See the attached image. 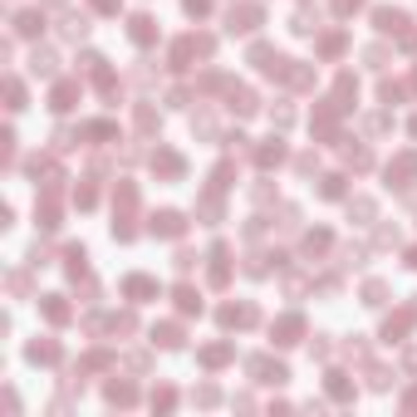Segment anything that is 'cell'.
<instances>
[{
    "label": "cell",
    "mask_w": 417,
    "mask_h": 417,
    "mask_svg": "<svg viewBox=\"0 0 417 417\" xmlns=\"http://www.w3.org/2000/svg\"><path fill=\"white\" fill-rule=\"evenodd\" d=\"M133 212H138V187L123 182V187H118V212H113V216H118V221H113V236H118V241L133 236Z\"/></svg>",
    "instance_id": "2"
},
{
    "label": "cell",
    "mask_w": 417,
    "mask_h": 417,
    "mask_svg": "<svg viewBox=\"0 0 417 417\" xmlns=\"http://www.w3.org/2000/svg\"><path fill=\"white\" fill-rule=\"evenodd\" d=\"M358 6H363V0H334V10H339V15H349V10H358Z\"/></svg>",
    "instance_id": "40"
},
{
    "label": "cell",
    "mask_w": 417,
    "mask_h": 417,
    "mask_svg": "<svg viewBox=\"0 0 417 417\" xmlns=\"http://www.w3.org/2000/svg\"><path fill=\"white\" fill-rule=\"evenodd\" d=\"M309 30H319V10H299L295 15V35H309Z\"/></svg>",
    "instance_id": "24"
},
{
    "label": "cell",
    "mask_w": 417,
    "mask_h": 417,
    "mask_svg": "<svg viewBox=\"0 0 417 417\" xmlns=\"http://www.w3.org/2000/svg\"><path fill=\"white\" fill-rule=\"evenodd\" d=\"M152 339H158L163 349H182V324H158V329H152Z\"/></svg>",
    "instance_id": "14"
},
{
    "label": "cell",
    "mask_w": 417,
    "mask_h": 417,
    "mask_svg": "<svg viewBox=\"0 0 417 417\" xmlns=\"http://www.w3.org/2000/svg\"><path fill=\"white\" fill-rule=\"evenodd\" d=\"M93 10H118V0H93Z\"/></svg>",
    "instance_id": "42"
},
{
    "label": "cell",
    "mask_w": 417,
    "mask_h": 417,
    "mask_svg": "<svg viewBox=\"0 0 417 417\" xmlns=\"http://www.w3.org/2000/svg\"><path fill=\"white\" fill-rule=\"evenodd\" d=\"M412 133H417V118H412Z\"/></svg>",
    "instance_id": "46"
},
{
    "label": "cell",
    "mask_w": 417,
    "mask_h": 417,
    "mask_svg": "<svg viewBox=\"0 0 417 417\" xmlns=\"http://www.w3.org/2000/svg\"><path fill=\"white\" fill-rule=\"evenodd\" d=\"M255 25H260V6H231V15H226L231 35H250Z\"/></svg>",
    "instance_id": "3"
},
{
    "label": "cell",
    "mask_w": 417,
    "mask_h": 417,
    "mask_svg": "<svg viewBox=\"0 0 417 417\" xmlns=\"http://www.w3.org/2000/svg\"><path fill=\"white\" fill-rule=\"evenodd\" d=\"M172 402H177V393H172V388H158V393H152V407H163V412H167Z\"/></svg>",
    "instance_id": "33"
},
{
    "label": "cell",
    "mask_w": 417,
    "mask_h": 417,
    "mask_svg": "<svg viewBox=\"0 0 417 417\" xmlns=\"http://www.w3.org/2000/svg\"><path fill=\"white\" fill-rule=\"evenodd\" d=\"M402 407H407V412H417V388H412V393L402 398Z\"/></svg>",
    "instance_id": "43"
},
{
    "label": "cell",
    "mask_w": 417,
    "mask_h": 417,
    "mask_svg": "<svg viewBox=\"0 0 417 417\" xmlns=\"http://www.w3.org/2000/svg\"><path fill=\"white\" fill-rule=\"evenodd\" d=\"M152 231H158V236H182L187 221H182V212H158V216H152Z\"/></svg>",
    "instance_id": "8"
},
{
    "label": "cell",
    "mask_w": 417,
    "mask_h": 417,
    "mask_svg": "<svg viewBox=\"0 0 417 417\" xmlns=\"http://www.w3.org/2000/svg\"><path fill=\"white\" fill-rule=\"evenodd\" d=\"M109 402H113V407H133V402H138V388H133V383H109Z\"/></svg>",
    "instance_id": "10"
},
{
    "label": "cell",
    "mask_w": 417,
    "mask_h": 417,
    "mask_svg": "<svg viewBox=\"0 0 417 417\" xmlns=\"http://www.w3.org/2000/svg\"><path fill=\"white\" fill-rule=\"evenodd\" d=\"M349 216H363V221H369V216H373V201H349Z\"/></svg>",
    "instance_id": "36"
},
{
    "label": "cell",
    "mask_w": 417,
    "mask_h": 417,
    "mask_svg": "<svg viewBox=\"0 0 417 417\" xmlns=\"http://www.w3.org/2000/svg\"><path fill=\"white\" fill-rule=\"evenodd\" d=\"M231 280V266H226V245L212 250V285H226Z\"/></svg>",
    "instance_id": "12"
},
{
    "label": "cell",
    "mask_w": 417,
    "mask_h": 417,
    "mask_svg": "<svg viewBox=\"0 0 417 417\" xmlns=\"http://www.w3.org/2000/svg\"><path fill=\"white\" fill-rule=\"evenodd\" d=\"M30 358H35V363H55V358H59V349L44 339V344H30Z\"/></svg>",
    "instance_id": "26"
},
{
    "label": "cell",
    "mask_w": 417,
    "mask_h": 417,
    "mask_svg": "<svg viewBox=\"0 0 417 417\" xmlns=\"http://www.w3.org/2000/svg\"><path fill=\"white\" fill-rule=\"evenodd\" d=\"M196 402H201V407H216V402H221V393L206 383V388H196Z\"/></svg>",
    "instance_id": "32"
},
{
    "label": "cell",
    "mask_w": 417,
    "mask_h": 417,
    "mask_svg": "<svg viewBox=\"0 0 417 417\" xmlns=\"http://www.w3.org/2000/svg\"><path fill=\"white\" fill-rule=\"evenodd\" d=\"M64 35H69V39H84V35H89V20H84V15H69V20H64Z\"/></svg>",
    "instance_id": "28"
},
{
    "label": "cell",
    "mask_w": 417,
    "mask_h": 417,
    "mask_svg": "<svg viewBox=\"0 0 417 417\" xmlns=\"http://www.w3.org/2000/svg\"><path fill=\"white\" fill-rule=\"evenodd\" d=\"M30 69H35V74H55V55H49V49H35Z\"/></svg>",
    "instance_id": "27"
},
{
    "label": "cell",
    "mask_w": 417,
    "mask_h": 417,
    "mask_svg": "<svg viewBox=\"0 0 417 417\" xmlns=\"http://www.w3.org/2000/svg\"><path fill=\"white\" fill-rule=\"evenodd\" d=\"M64 260H69V275H84V260H89V255H84V245H74Z\"/></svg>",
    "instance_id": "31"
},
{
    "label": "cell",
    "mask_w": 417,
    "mask_h": 417,
    "mask_svg": "<svg viewBox=\"0 0 417 417\" xmlns=\"http://www.w3.org/2000/svg\"><path fill=\"white\" fill-rule=\"evenodd\" d=\"M319 49H324V55H339V49H344V35H324Z\"/></svg>",
    "instance_id": "35"
},
{
    "label": "cell",
    "mask_w": 417,
    "mask_h": 417,
    "mask_svg": "<svg viewBox=\"0 0 417 417\" xmlns=\"http://www.w3.org/2000/svg\"><path fill=\"white\" fill-rule=\"evenodd\" d=\"M152 167L167 172V177H177L182 172V158H177V152H152Z\"/></svg>",
    "instance_id": "16"
},
{
    "label": "cell",
    "mask_w": 417,
    "mask_h": 417,
    "mask_svg": "<svg viewBox=\"0 0 417 417\" xmlns=\"http://www.w3.org/2000/svg\"><path fill=\"white\" fill-rule=\"evenodd\" d=\"M44 319H55V324H64V319H69V304H64L59 295H49V299H44Z\"/></svg>",
    "instance_id": "19"
},
{
    "label": "cell",
    "mask_w": 417,
    "mask_h": 417,
    "mask_svg": "<svg viewBox=\"0 0 417 417\" xmlns=\"http://www.w3.org/2000/svg\"><path fill=\"white\" fill-rule=\"evenodd\" d=\"M245 369L255 373V383H275V388H280V383L290 378V369H285V363H270V358H250Z\"/></svg>",
    "instance_id": "4"
},
{
    "label": "cell",
    "mask_w": 417,
    "mask_h": 417,
    "mask_svg": "<svg viewBox=\"0 0 417 417\" xmlns=\"http://www.w3.org/2000/svg\"><path fill=\"white\" fill-rule=\"evenodd\" d=\"M412 177H417V152H402V158L388 167V182H393V187H407Z\"/></svg>",
    "instance_id": "7"
},
{
    "label": "cell",
    "mask_w": 417,
    "mask_h": 417,
    "mask_svg": "<svg viewBox=\"0 0 417 417\" xmlns=\"http://www.w3.org/2000/svg\"><path fill=\"white\" fill-rule=\"evenodd\" d=\"M231 109H236L241 118H250V113H255V93H250V89H231Z\"/></svg>",
    "instance_id": "15"
},
{
    "label": "cell",
    "mask_w": 417,
    "mask_h": 417,
    "mask_svg": "<svg viewBox=\"0 0 417 417\" xmlns=\"http://www.w3.org/2000/svg\"><path fill=\"white\" fill-rule=\"evenodd\" d=\"M407 266H412V270H417V250H412V255H407Z\"/></svg>",
    "instance_id": "45"
},
{
    "label": "cell",
    "mask_w": 417,
    "mask_h": 417,
    "mask_svg": "<svg viewBox=\"0 0 417 417\" xmlns=\"http://www.w3.org/2000/svg\"><path fill=\"white\" fill-rule=\"evenodd\" d=\"M123 295H133V299H152V295H158V285L142 280V275H133V280H123Z\"/></svg>",
    "instance_id": "13"
},
{
    "label": "cell",
    "mask_w": 417,
    "mask_h": 417,
    "mask_svg": "<svg viewBox=\"0 0 417 417\" xmlns=\"http://www.w3.org/2000/svg\"><path fill=\"white\" fill-rule=\"evenodd\" d=\"M187 10L192 15H206V0H187Z\"/></svg>",
    "instance_id": "41"
},
{
    "label": "cell",
    "mask_w": 417,
    "mask_h": 417,
    "mask_svg": "<svg viewBox=\"0 0 417 417\" xmlns=\"http://www.w3.org/2000/svg\"><path fill=\"white\" fill-rule=\"evenodd\" d=\"M402 363H407V369L417 373V349H407V358H402Z\"/></svg>",
    "instance_id": "44"
},
{
    "label": "cell",
    "mask_w": 417,
    "mask_h": 417,
    "mask_svg": "<svg viewBox=\"0 0 417 417\" xmlns=\"http://www.w3.org/2000/svg\"><path fill=\"white\" fill-rule=\"evenodd\" d=\"M412 324H417V304H412V309H398V315L383 324V339H388V344H398V339H402Z\"/></svg>",
    "instance_id": "6"
},
{
    "label": "cell",
    "mask_w": 417,
    "mask_h": 417,
    "mask_svg": "<svg viewBox=\"0 0 417 417\" xmlns=\"http://www.w3.org/2000/svg\"><path fill=\"white\" fill-rule=\"evenodd\" d=\"M152 35H158V25H152L147 15H133V39L138 44H152Z\"/></svg>",
    "instance_id": "20"
},
{
    "label": "cell",
    "mask_w": 417,
    "mask_h": 417,
    "mask_svg": "<svg viewBox=\"0 0 417 417\" xmlns=\"http://www.w3.org/2000/svg\"><path fill=\"white\" fill-rule=\"evenodd\" d=\"M172 299H177L182 315H201V299H196V290H192V285H177V295H172Z\"/></svg>",
    "instance_id": "11"
},
{
    "label": "cell",
    "mask_w": 417,
    "mask_h": 417,
    "mask_svg": "<svg viewBox=\"0 0 417 417\" xmlns=\"http://www.w3.org/2000/svg\"><path fill=\"white\" fill-rule=\"evenodd\" d=\"M388 299V285L383 280H369V285H363V304H383Z\"/></svg>",
    "instance_id": "25"
},
{
    "label": "cell",
    "mask_w": 417,
    "mask_h": 417,
    "mask_svg": "<svg viewBox=\"0 0 417 417\" xmlns=\"http://www.w3.org/2000/svg\"><path fill=\"white\" fill-rule=\"evenodd\" d=\"M324 250H329V236L324 231H309L304 236V255H324Z\"/></svg>",
    "instance_id": "23"
},
{
    "label": "cell",
    "mask_w": 417,
    "mask_h": 417,
    "mask_svg": "<svg viewBox=\"0 0 417 417\" xmlns=\"http://www.w3.org/2000/svg\"><path fill=\"white\" fill-rule=\"evenodd\" d=\"M319 192H324V196H344V177H324Z\"/></svg>",
    "instance_id": "37"
},
{
    "label": "cell",
    "mask_w": 417,
    "mask_h": 417,
    "mask_svg": "<svg viewBox=\"0 0 417 417\" xmlns=\"http://www.w3.org/2000/svg\"><path fill=\"white\" fill-rule=\"evenodd\" d=\"M329 398H339V402H349V398H353V383H349V373H329Z\"/></svg>",
    "instance_id": "18"
},
{
    "label": "cell",
    "mask_w": 417,
    "mask_h": 417,
    "mask_svg": "<svg viewBox=\"0 0 417 417\" xmlns=\"http://www.w3.org/2000/svg\"><path fill=\"white\" fill-rule=\"evenodd\" d=\"M299 334H304V319L299 315H285L275 324V344H299Z\"/></svg>",
    "instance_id": "9"
},
{
    "label": "cell",
    "mask_w": 417,
    "mask_h": 417,
    "mask_svg": "<svg viewBox=\"0 0 417 417\" xmlns=\"http://www.w3.org/2000/svg\"><path fill=\"white\" fill-rule=\"evenodd\" d=\"M255 319H260L255 304H226V309H221V324H226V329H250Z\"/></svg>",
    "instance_id": "5"
},
{
    "label": "cell",
    "mask_w": 417,
    "mask_h": 417,
    "mask_svg": "<svg viewBox=\"0 0 417 417\" xmlns=\"http://www.w3.org/2000/svg\"><path fill=\"white\" fill-rule=\"evenodd\" d=\"M212 49H216V39H212V35H187V39H177V44H172V64H177V69H187L192 59H206Z\"/></svg>",
    "instance_id": "1"
},
{
    "label": "cell",
    "mask_w": 417,
    "mask_h": 417,
    "mask_svg": "<svg viewBox=\"0 0 417 417\" xmlns=\"http://www.w3.org/2000/svg\"><path fill=\"white\" fill-rule=\"evenodd\" d=\"M344 163H349V167H369L373 158H369V147H349V152H344Z\"/></svg>",
    "instance_id": "29"
},
{
    "label": "cell",
    "mask_w": 417,
    "mask_h": 417,
    "mask_svg": "<svg viewBox=\"0 0 417 417\" xmlns=\"http://www.w3.org/2000/svg\"><path fill=\"white\" fill-rule=\"evenodd\" d=\"M39 25H44V20H39L35 10H30V15H20V35H39Z\"/></svg>",
    "instance_id": "34"
},
{
    "label": "cell",
    "mask_w": 417,
    "mask_h": 417,
    "mask_svg": "<svg viewBox=\"0 0 417 417\" xmlns=\"http://www.w3.org/2000/svg\"><path fill=\"white\" fill-rule=\"evenodd\" d=\"M74 98H79V84H59V89H55V109H59V113L74 109Z\"/></svg>",
    "instance_id": "21"
},
{
    "label": "cell",
    "mask_w": 417,
    "mask_h": 417,
    "mask_svg": "<svg viewBox=\"0 0 417 417\" xmlns=\"http://www.w3.org/2000/svg\"><path fill=\"white\" fill-rule=\"evenodd\" d=\"M226 358H231V344H212V349H201V363H206V369H221Z\"/></svg>",
    "instance_id": "17"
},
{
    "label": "cell",
    "mask_w": 417,
    "mask_h": 417,
    "mask_svg": "<svg viewBox=\"0 0 417 417\" xmlns=\"http://www.w3.org/2000/svg\"><path fill=\"white\" fill-rule=\"evenodd\" d=\"M280 158H285V147H280V142H266V147L255 152V163H260V167H275Z\"/></svg>",
    "instance_id": "22"
},
{
    "label": "cell",
    "mask_w": 417,
    "mask_h": 417,
    "mask_svg": "<svg viewBox=\"0 0 417 417\" xmlns=\"http://www.w3.org/2000/svg\"><path fill=\"white\" fill-rule=\"evenodd\" d=\"M6 98H10V109H25V89H20V79L6 84Z\"/></svg>",
    "instance_id": "30"
},
{
    "label": "cell",
    "mask_w": 417,
    "mask_h": 417,
    "mask_svg": "<svg viewBox=\"0 0 417 417\" xmlns=\"http://www.w3.org/2000/svg\"><path fill=\"white\" fill-rule=\"evenodd\" d=\"M74 201H79V206H93L98 196H93V187H79V192H74Z\"/></svg>",
    "instance_id": "39"
},
{
    "label": "cell",
    "mask_w": 417,
    "mask_h": 417,
    "mask_svg": "<svg viewBox=\"0 0 417 417\" xmlns=\"http://www.w3.org/2000/svg\"><path fill=\"white\" fill-rule=\"evenodd\" d=\"M138 128H158V113H152V109H138Z\"/></svg>",
    "instance_id": "38"
}]
</instances>
